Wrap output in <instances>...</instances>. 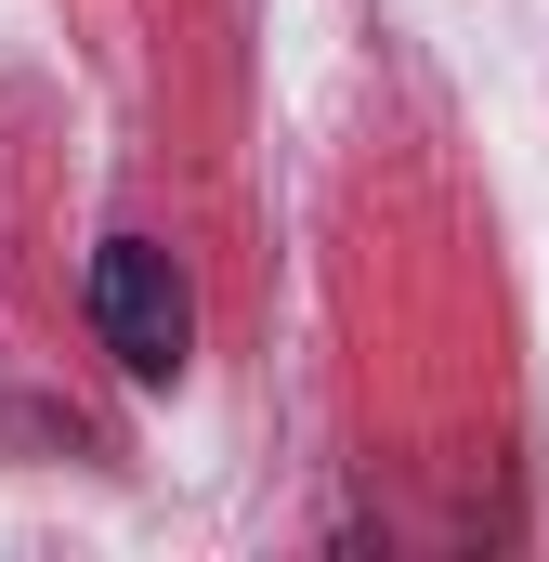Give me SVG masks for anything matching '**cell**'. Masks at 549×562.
I'll use <instances>...</instances> for the list:
<instances>
[{
    "label": "cell",
    "instance_id": "6da1fadb",
    "mask_svg": "<svg viewBox=\"0 0 549 562\" xmlns=\"http://www.w3.org/2000/svg\"><path fill=\"white\" fill-rule=\"evenodd\" d=\"M92 340L132 367L144 393H170L197 367V288H183V262L157 236H105L92 249Z\"/></svg>",
    "mask_w": 549,
    "mask_h": 562
}]
</instances>
